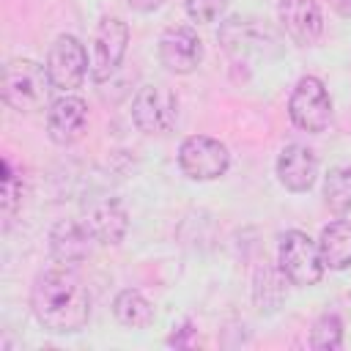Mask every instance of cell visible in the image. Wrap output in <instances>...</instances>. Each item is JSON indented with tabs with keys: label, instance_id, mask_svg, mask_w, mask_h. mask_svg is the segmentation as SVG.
Returning <instances> with one entry per match:
<instances>
[{
	"label": "cell",
	"instance_id": "6da1fadb",
	"mask_svg": "<svg viewBox=\"0 0 351 351\" xmlns=\"http://www.w3.org/2000/svg\"><path fill=\"white\" fill-rule=\"evenodd\" d=\"M30 307L38 324L55 335L80 332L90 315V296L82 280L69 269H47L33 280Z\"/></svg>",
	"mask_w": 351,
	"mask_h": 351
},
{
	"label": "cell",
	"instance_id": "7a4b0ae2",
	"mask_svg": "<svg viewBox=\"0 0 351 351\" xmlns=\"http://www.w3.org/2000/svg\"><path fill=\"white\" fill-rule=\"evenodd\" d=\"M52 80L47 66L30 58H11L3 69V99L16 112H36L49 101Z\"/></svg>",
	"mask_w": 351,
	"mask_h": 351
},
{
	"label": "cell",
	"instance_id": "3957f363",
	"mask_svg": "<svg viewBox=\"0 0 351 351\" xmlns=\"http://www.w3.org/2000/svg\"><path fill=\"white\" fill-rule=\"evenodd\" d=\"M277 266L293 285H315L324 277V261L318 241H313L302 230H285L280 239V252H277Z\"/></svg>",
	"mask_w": 351,
	"mask_h": 351
},
{
	"label": "cell",
	"instance_id": "277c9868",
	"mask_svg": "<svg viewBox=\"0 0 351 351\" xmlns=\"http://www.w3.org/2000/svg\"><path fill=\"white\" fill-rule=\"evenodd\" d=\"M129 27L118 16H101L90 38V80L104 82L115 74L126 55Z\"/></svg>",
	"mask_w": 351,
	"mask_h": 351
},
{
	"label": "cell",
	"instance_id": "5b68a950",
	"mask_svg": "<svg viewBox=\"0 0 351 351\" xmlns=\"http://www.w3.org/2000/svg\"><path fill=\"white\" fill-rule=\"evenodd\" d=\"M230 154L225 143L208 134H192L178 148V167L192 181H214L228 173Z\"/></svg>",
	"mask_w": 351,
	"mask_h": 351
},
{
	"label": "cell",
	"instance_id": "8992f818",
	"mask_svg": "<svg viewBox=\"0 0 351 351\" xmlns=\"http://www.w3.org/2000/svg\"><path fill=\"white\" fill-rule=\"evenodd\" d=\"M288 115L293 121V126H299L302 132H324L329 126L332 118V99L329 90L324 88V82L318 77H302L288 99Z\"/></svg>",
	"mask_w": 351,
	"mask_h": 351
},
{
	"label": "cell",
	"instance_id": "52a82bcc",
	"mask_svg": "<svg viewBox=\"0 0 351 351\" xmlns=\"http://www.w3.org/2000/svg\"><path fill=\"white\" fill-rule=\"evenodd\" d=\"M47 74L52 80V88L55 90H74L82 85L85 74L90 71V60H88V52L85 47L80 44L77 36H58L52 44H49V52H47Z\"/></svg>",
	"mask_w": 351,
	"mask_h": 351
},
{
	"label": "cell",
	"instance_id": "ba28073f",
	"mask_svg": "<svg viewBox=\"0 0 351 351\" xmlns=\"http://www.w3.org/2000/svg\"><path fill=\"white\" fill-rule=\"evenodd\" d=\"M178 118V99L165 85H143L132 99V121L143 134H165Z\"/></svg>",
	"mask_w": 351,
	"mask_h": 351
},
{
	"label": "cell",
	"instance_id": "9c48e42d",
	"mask_svg": "<svg viewBox=\"0 0 351 351\" xmlns=\"http://www.w3.org/2000/svg\"><path fill=\"white\" fill-rule=\"evenodd\" d=\"M82 222L88 225L93 241L118 244L129 230V214L118 197L93 195L82 203Z\"/></svg>",
	"mask_w": 351,
	"mask_h": 351
},
{
	"label": "cell",
	"instance_id": "30bf717a",
	"mask_svg": "<svg viewBox=\"0 0 351 351\" xmlns=\"http://www.w3.org/2000/svg\"><path fill=\"white\" fill-rule=\"evenodd\" d=\"M159 60L173 74H189L203 60V41L195 27L173 25L159 36Z\"/></svg>",
	"mask_w": 351,
	"mask_h": 351
},
{
	"label": "cell",
	"instance_id": "8fae6325",
	"mask_svg": "<svg viewBox=\"0 0 351 351\" xmlns=\"http://www.w3.org/2000/svg\"><path fill=\"white\" fill-rule=\"evenodd\" d=\"M277 16L285 36L299 47L315 44L324 33V16L318 0H280Z\"/></svg>",
	"mask_w": 351,
	"mask_h": 351
},
{
	"label": "cell",
	"instance_id": "7c38bea8",
	"mask_svg": "<svg viewBox=\"0 0 351 351\" xmlns=\"http://www.w3.org/2000/svg\"><path fill=\"white\" fill-rule=\"evenodd\" d=\"M88 126V104L80 96L63 93L55 101H49L47 110V134L58 145H71L82 137Z\"/></svg>",
	"mask_w": 351,
	"mask_h": 351
},
{
	"label": "cell",
	"instance_id": "4fadbf2b",
	"mask_svg": "<svg viewBox=\"0 0 351 351\" xmlns=\"http://www.w3.org/2000/svg\"><path fill=\"white\" fill-rule=\"evenodd\" d=\"M318 159L304 143H291L277 156V178L288 192H307L315 184Z\"/></svg>",
	"mask_w": 351,
	"mask_h": 351
},
{
	"label": "cell",
	"instance_id": "5bb4252c",
	"mask_svg": "<svg viewBox=\"0 0 351 351\" xmlns=\"http://www.w3.org/2000/svg\"><path fill=\"white\" fill-rule=\"evenodd\" d=\"M90 230L82 219H60L49 230V252L58 263L74 266L90 255Z\"/></svg>",
	"mask_w": 351,
	"mask_h": 351
},
{
	"label": "cell",
	"instance_id": "9a60e30c",
	"mask_svg": "<svg viewBox=\"0 0 351 351\" xmlns=\"http://www.w3.org/2000/svg\"><path fill=\"white\" fill-rule=\"evenodd\" d=\"M318 250L326 269H335V271L348 269L351 266V219H335L324 225L318 236Z\"/></svg>",
	"mask_w": 351,
	"mask_h": 351
},
{
	"label": "cell",
	"instance_id": "2e32d148",
	"mask_svg": "<svg viewBox=\"0 0 351 351\" xmlns=\"http://www.w3.org/2000/svg\"><path fill=\"white\" fill-rule=\"evenodd\" d=\"M285 274L280 266H271V263H261L255 269V280H252V296H255V304L258 310H277L285 299Z\"/></svg>",
	"mask_w": 351,
	"mask_h": 351
},
{
	"label": "cell",
	"instance_id": "e0dca14e",
	"mask_svg": "<svg viewBox=\"0 0 351 351\" xmlns=\"http://www.w3.org/2000/svg\"><path fill=\"white\" fill-rule=\"evenodd\" d=\"M112 313H115V318H118L123 326H129V329H145V326H151V321H154V307H151V302H148L140 291H134V288H123V291L115 296Z\"/></svg>",
	"mask_w": 351,
	"mask_h": 351
},
{
	"label": "cell",
	"instance_id": "ac0fdd59",
	"mask_svg": "<svg viewBox=\"0 0 351 351\" xmlns=\"http://www.w3.org/2000/svg\"><path fill=\"white\" fill-rule=\"evenodd\" d=\"M324 203L335 214L351 211V167H335L329 170L324 181Z\"/></svg>",
	"mask_w": 351,
	"mask_h": 351
},
{
	"label": "cell",
	"instance_id": "d6986e66",
	"mask_svg": "<svg viewBox=\"0 0 351 351\" xmlns=\"http://www.w3.org/2000/svg\"><path fill=\"white\" fill-rule=\"evenodd\" d=\"M310 346L321 351H335L343 346V321L335 313H324L310 332Z\"/></svg>",
	"mask_w": 351,
	"mask_h": 351
},
{
	"label": "cell",
	"instance_id": "ffe728a7",
	"mask_svg": "<svg viewBox=\"0 0 351 351\" xmlns=\"http://www.w3.org/2000/svg\"><path fill=\"white\" fill-rule=\"evenodd\" d=\"M19 200H22V181L16 178V173L11 167V159L5 156L3 159V217H5V225L11 222Z\"/></svg>",
	"mask_w": 351,
	"mask_h": 351
},
{
	"label": "cell",
	"instance_id": "44dd1931",
	"mask_svg": "<svg viewBox=\"0 0 351 351\" xmlns=\"http://www.w3.org/2000/svg\"><path fill=\"white\" fill-rule=\"evenodd\" d=\"M184 8L192 22H214L228 8V0H184Z\"/></svg>",
	"mask_w": 351,
	"mask_h": 351
},
{
	"label": "cell",
	"instance_id": "7402d4cb",
	"mask_svg": "<svg viewBox=\"0 0 351 351\" xmlns=\"http://www.w3.org/2000/svg\"><path fill=\"white\" fill-rule=\"evenodd\" d=\"M192 332H195V329H192V324L186 321V324H184V326H181L178 332H173V335L167 337V346H189L186 335H192Z\"/></svg>",
	"mask_w": 351,
	"mask_h": 351
},
{
	"label": "cell",
	"instance_id": "603a6c76",
	"mask_svg": "<svg viewBox=\"0 0 351 351\" xmlns=\"http://www.w3.org/2000/svg\"><path fill=\"white\" fill-rule=\"evenodd\" d=\"M162 3H165V0H126V5L134 8V11H140V14H151V11H156Z\"/></svg>",
	"mask_w": 351,
	"mask_h": 351
},
{
	"label": "cell",
	"instance_id": "cb8c5ba5",
	"mask_svg": "<svg viewBox=\"0 0 351 351\" xmlns=\"http://www.w3.org/2000/svg\"><path fill=\"white\" fill-rule=\"evenodd\" d=\"M332 8H335L340 16L351 19V0H332Z\"/></svg>",
	"mask_w": 351,
	"mask_h": 351
}]
</instances>
